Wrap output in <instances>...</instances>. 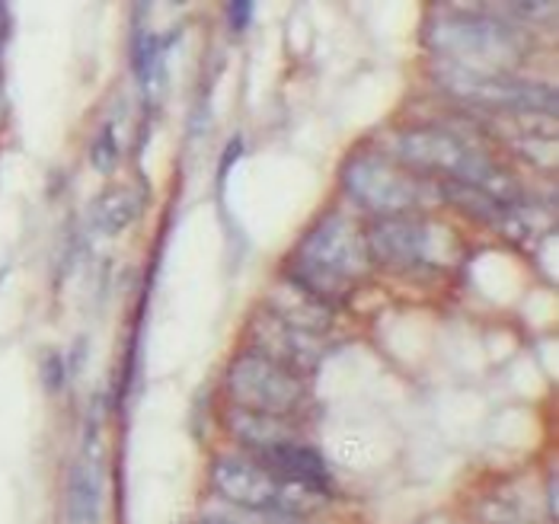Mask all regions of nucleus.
<instances>
[{
	"label": "nucleus",
	"instance_id": "obj_1",
	"mask_svg": "<svg viewBox=\"0 0 559 524\" xmlns=\"http://www.w3.org/2000/svg\"><path fill=\"white\" fill-rule=\"evenodd\" d=\"M368 265V243L343 215H326L301 240L288 278L333 307Z\"/></svg>",
	"mask_w": 559,
	"mask_h": 524
},
{
	"label": "nucleus",
	"instance_id": "obj_2",
	"mask_svg": "<svg viewBox=\"0 0 559 524\" xmlns=\"http://www.w3.org/2000/svg\"><path fill=\"white\" fill-rule=\"evenodd\" d=\"M400 160L416 167V170H431L444 182H464L476 186L486 195L518 205V186L509 174H502L483 151H476L471 141L461 134L444 129H409L396 141Z\"/></svg>",
	"mask_w": 559,
	"mask_h": 524
},
{
	"label": "nucleus",
	"instance_id": "obj_3",
	"mask_svg": "<svg viewBox=\"0 0 559 524\" xmlns=\"http://www.w3.org/2000/svg\"><path fill=\"white\" fill-rule=\"evenodd\" d=\"M429 45L441 55V64L489 74H506V68L518 64L524 55L515 29L489 13L438 16L429 29Z\"/></svg>",
	"mask_w": 559,
	"mask_h": 524
},
{
	"label": "nucleus",
	"instance_id": "obj_4",
	"mask_svg": "<svg viewBox=\"0 0 559 524\" xmlns=\"http://www.w3.org/2000/svg\"><path fill=\"white\" fill-rule=\"evenodd\" d=\"M212 483L224 502L253 512H304L320 505L326 496L317 486L278 480L257 457H221L212 467Z\"/></svg>",
	"mask_w": 559,
	"mask_h": 524
},
{
	"label": "nucleus",
	"instance_id": "obj_5",
	"mask_svg": "<svg viewBox=\"0 0 559 524\" xmlns=\"http://www.w3.org/2000/svg\"><path fill=\"white\" fill-rule=\"evenodd\" d=\"M438 84L454 93L457 99H467L474 106L502 109V112H544L547 119L557 116V93L544 84H531L512 74H489V71H464L454 64L438 68Z\"/></svg>",
	"mask_w": 559,
	"mask_h": 524
},
{
	"label": "nucleus",
	"instance_id": "obj_6",
	"mask_svg": "<svg viewBox=\"0 0 559 524\" xmlns=\"http://www.w3.org/2000/svg\"><path fill=\"white\" fill-rule=\"evenodd\" d=\"M227 393L240 409L288 419L304 403V378L259 352H243L227 371Z\"/></svg>",
	"mask_w": 559,
	"mask_h": 524
},
{
	"label": "nucleus",
	"instance_id": "obj_7",
	"mask_svg": "<svg viewBox=\"0 0 559 524\" xmlns=\"http://www.w3.org/2000/svg\"><path fill=\"white\" fill-rule=\"evenodd\" d=\"M345 192L378 218H400L419 202V186L409 170L381 154H355L343 170Z\"/></svg>",
	"mask_w": 559,
	"mask_h": 524
},
{
	"label": "nucleus",
	"instance_id": "obj_8",
	"mask_svg": "<svg viewBox=\"0 0 559 524\" xmlns=\"http://www.w3.org/2000/svg\"><path fill=\"white\" fill-rule=\"evenodd\" d=\"M431 237H435L431 227L406 218V215L374 221V227L365 237L368 260L381 262V265H393V269L423 265V262L431 260Z\"/></svg>",
	"mask_w": 559,
	"mask_h": 524
},
{
	"label": "nucleus",
	"instance_id": "obj_9",
	"mask_svg": "<svg viewBox=\"0 0 559 524\" xmlns=\"http://www.w3.org/2000/svg\"><path fill=\"white\" fill-rule=\"evenodd\" d=\"M253 352L265 355L269 361H275V365H282V368H288L295 374L310 371L323 355V349L317 346V336L292 330L288 323H282L272 313L257 323V346H253Z\"/></svg>",
	"mask_w": 559,
	"mask_h": 524
},
{
	"label": "nucleus",
	"instance_id": "obj_10",
	"mask_svg": "<svg viewBox=\"0 0 559 524\" xmlns=\"http://www.w3.org/2000/svg\"><path fill=\"white\" fill-rule=\"evenodd\" d=\"M257 461L265 471H272L278 480L326 489V464H323V457L313 448L301 444V441H285V444L257 451Z\"/></svg>",
	"mask_w": 559,
	"mask_h": 524
},
{
	"label": "nucleus",
	"instance_id": "obj_11",
	"mask_svg": "<svg viewBox=\"0 0 559 524\" xmlns=\"http://www.w3.org/2000/svg\"><path fill=\"white\" fill-rule=\"evenodd\" d=\"M269 313L278 317L282 323H288L292 330H301L310 336H320L333 323V307L323 305L310 291H304L301 285H295L292 278L282 291H275L269 298Z\"/></svg>",
	"mask_w": 559,
	"mask_h": 524
},
{
	"label": "nucleus",
	"instance_id": "obj_12",
	"mask_svg": "<svg viewBox=\"0 0 559 524\" xmlns=\"http://www.w3.org/2000/svg\"><path fill=\"white\" fill-rule=\"evenodd\" d=\"M227 429L240 444H247L250 451H265L285 441H295V429L282 419V416H265V413H250L234 406L227 416Z\"/></svg>",
	"mask_w": 559,
	"mask_h": 524
},
{
	"label": "nucleus",
	"instance_id": "obj_13",
	"mask_svg": "<svg viewBox=\"0 0 559 524\" xmlns=\"http://www.w3.org/2000/svg\"><path fill=\"white\" fill-rule=\"evenodd\" d=\"M141 215V195L131 189H106L90 205V224L99 234H119Z\"/></svg>",
	"mask_w": 559,
	"mask_h": 524
},
{
	"label": "nucleus",
	"instance_id": "obj_14",
	"mask_svg": "<svg viewBox=\"0 0 559 524\" xmlns=\"http://www.w3.org/2000/svg\"><path fill=\"white\" fill-rule=\"evenodd\" d=\"M99 502H103V489H99V474L90 464H74L71 477H68V512L74 524H96L99 519Z\"/></svg>",
	"mask_w": 559,
	"mask_h": 524
},
{
	"label": "nucleus",
	"instance_id": "obj_15",
	"mask_svg": "<svg viewBox=\"0 0 559 524\" xmlns=\"http://www.w3.org/2000/svg\"><path fill=\"white\" fill-rule=\"evenodd\" d=\"M90 164H93V170H99V174H109V170L119 164V141H116L112 126H106V129L96 134V141H93V147H90Z\"/></svg>",
	"mask_w": 559,
	"mask_h": 524
},
{
	"label": "nucleus",
	"instance_id": "obj_16",
	"mask_svg": "<svg viewBox=\"0 0 559 524\" xmlns=\"http://www.w3.org/2000/svg\"><path fill=\"white\" fill-rule=\"evenodd\" d=\"M43 384L45 391L58 393L64 388V358L58 352H45L43 355Z\"/></svg>",
	"mask_w": 559,
	"mask_h": 524
},
{
	"label": "nucleus",
	"instance_id": "obj_17",
	"mask_svg": "<svg viewBox=\"0 0 559 524\" xmlns=\"http://www.w3.org/2000/svg\"><path fill=\"white\" fill-rule=\"evenodd\" d=\"M253 3L250 0H234V3H227V23H230V29H237V33H243L247 26H250V20H253Z\"/></svg>",
	"mask_w": 559,
	"mask_h": 524
},
{
	"label": "nucleus",
	"instance_id": "obj_18",
	"mask_svg": "<svg viewBox=\"0 0 559 524\" xmlns=\"http://www.w3.org/2000/svg\"><path fill=\"white\" fill-rule=\"evenodd\" d=\"M7 39H10V7L0 3V51H3Z\"/></svg>",
	"mask_w": 559,
	"mask_h": 524
},
{
	"label": "nucleus",
	"instance_id": "obj_19",
	"mask_svg": "<svg viewBox=\"0 0 559 524\" xmlns=\"http://www.w3.org/2000/svg\"><path fill=\"white\" fill-rule=\"evenodd\" d=\"M240 151H243V144H240V138H237V141H234V151L227 147V154H224V160H221V174H227V170H230V164L237 160V154H240Z\"/></svg>",
	"mask_w": 559,
	"mask_h": 524
},
{
	"label": "nucleus",
	"instance_id": "obj_20",
	"mask_svg": "<svg viewBox=\"0 0 559 524\" xmlns=\"http://www.w3.org/2000/svg\"><path fill=\"white\" fill-rule=\"evenodd\" d=\"M550 515H557V477L550 480Z\"/></svg>",
	"mask_w": 559,
	"mask_h": 524
},
{
	"label": "nucleus",
	"instance_id": "obj_21",
	"mask_svg": "<svg viewBox=\"0 0 559 524\" xmlns=\"http://www.w3.org/2000/svg\"><path fill=\"white\" fill-rule=\"evenodd\" d=\"M0 122H3V99H0Z\"/></svg>",
	"mask_w": 559,
	"mask_h": 524
}]
</instances>
